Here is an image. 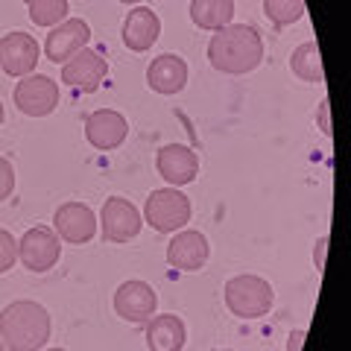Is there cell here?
<instances>
[{"label":"cell","instance_id":"6da1fadb","mask_svg":"<svg viewBox=\"0 0 351 351\" xmlns=\"http://www.w3.org/2000/svg\"><path fill=\"white\" fill-rule=\"evenodd\" d=\"M208 62L219 73L240 76L252 73L263 62V38L249 24H228L217 29L208 41Z\"/></svg>","mask_w":351,"mask_h":351},{"label":"cell","instance_id":"7a4b0ae2","mask_svg":"<svg viewBox=\"0 0 351 351\" xmlns=\"http://www.w3.org/2000/svg\"><path fill=\"white\" fill-rule=\"evenodd\" d=\"M50 331L53 322L47 307L32 299H18L0 311V339L9 351H41Z\"/></svg>","mask_w":351,"mask_h":351},{"label":"cell","instance_id":"3957f363","mask_svg":"<svg viewBox=\"0 0 351 351\" xmlns=\"http://www.w3.org/2000/svg\"><path fill=\"white\" fill-rule=\"evenodd\" d=\"M226 307L237 319H261L272 311L276 302V290L272 284L261 276H234L226 281Z\"/></svg>","mask_w":351,"mask_h":351},{"label":"cell","instance_id":"277c9868","mask_svg":"<svg viewBox=\"0 0 351 351\" xmlns=\"http://www.w3.org/2000/svg\"><path fill=\"white\" fill-rule=\"evenodd\" d=\"M191 199L179 188H158L147 196L144 223L158 234H176L191 223Z\"/></svg>","mask_w":351,"mask_h":351},{"label":"cell","instance_id":"5b68a950","mask_svg":"<svg viewBox=\"0 0 351 351\" xmlns=\"http://www.w3.org/2000/svg\"><path fill=\"white\" fill-rule=\"evenodd\" d=\"M15 106L27 117H47L59 106V82L44 73H27L15 85Z\"/></svg>","mask_w":351,"mask_h":351},{"label":"cell","instance_id":"8992f818","mask_svg":"<svg viewBox=\"0 0 351 351\" xmlns=\"http://www.w3.org/2000/svg\"><path fill=\"white\" fill-rule=\"evenodd\" d=\"M62 255V243L59 234L47 226H36L27 228L24 237L18 240V261L24 263L29 272H47L59 263Z\"/></svg>","mask_w":351,"mask_h":351},{"label":"cell","instance_id":"52a82bcc","mask_svg":"<svg viewBox=\"0 0 351 351\" xmlns=\"http://www.w3.org/2000/svg\"><path fill=\"white\" fill-rule=\"evenodd\" d=\"M156 307H158V293L147 281H138V278L123 281L114 293V313L123 322H132V325L149 322L156 316Z\"/></svg>","mask_w":351,"mask_h":351},{"label":"cell","instance_id":"ba28073f","mask_svg":"<svg viewBox=\"0 0 351 351\" xmlns=\"http://www.w3.org/2000/svg\"><path fill=\"white\" fill-rule=\"evenodd\" d=\"M141 226H144V217L135 205L123 196H108L100 211V228L108 243H129L132 237L141 234Z\"/></svg>","mask_w":351,"mask_h":351},{"label":"cell","instance_id":"9c48e42d","mask_svg":"<svg viewBox=\"0 0 351 351\" xmlns=\"http://www.w3.org/2000/svg\"><path fill=\"white\" fill-rule=\"evenodd\" d=\"M88 38H91V27H88V21L64 18L62 24L50 27L47 38H44V56H47L53 64H64L85 47Z\"/></svg>","mask_w":351,"mask_h":351},{"label":"cell","instance_id":"30bf717a","mask_svg":"<svg viewBox=\"0 0 351 351\" xmlns=\"http://www.w3.org/2000/svg\"><path fill=\"white\" fill-rule=\"evenodd\" d=\"M53 228H56L59 240L73 246L91 243L97 234V214L82 202H64L53 214Z\"/></svg>","mask_w":351,"mask_h":351},{"label":"cell","instance_id":"8fae6325","mask_svg":"<svg viewBox=\"0 0 351 351\" xmlns=\"http://www.w3.org/2000/svg\"><path fill=\"white\" fill-rule=\"evenodd\" d=\"M156 167L170 188H184L199 176V156L188 144H167L158 149Z\"/></svg>","mask_w":351,"mask_h":351},{"label":"cell","instance_id":"7c38bea8","mask_svg":"<svg viewBox=\"0 0 351 351\" xmlns=\"http://www.w3.org/2000/svg\"><path fill=\"white\" fill-rule=\"evenodd\" d=\"M208 258H211L208 237L202 232H193V228H182V232H176L173 240L167 243V263L173 269L199 272L208 263Z\"/></svg>","mask_w":351,"mask_h":351},{"label":"cell","instance_id":"4fadbf2b","mask_svg":"<svg viewBox=\"0 0 351 351\" xmlns=\"http://www.w3.org/2000/svg\"><path fill=\"white\" fill-rule=\"evenodd\" d=\"M126 135H129V123L114 108H97V112L85 117V138L94 149L112 152L117 147H123Z\"/></svg>","mask_w":351,"mask_h":351},{"label":"cell","instance_id":"5bb4252c","mask_svg":"<svg viewBox=\"0 0 351 351\" xmlns=\"http://www.w3.org/2000/svg\"><path fill=\"white\" fill-rule=\"evenodd\" d=\"M106 73H108L106 59L97 50H88V47H82L73 59L62 64V82H68L71 88H80L82 94H94L103 85Z\"/></svg>","mask_w":351,"mask_h":351},{"label":"cell","instance_id":"9a60e30c","mask_svg":"<svg viewBox=\"0 0 351 351\" xmlns=\"http://www.w3.org/2000/svg\"><path fill=\"white\" fill-rule=\"evenodd\" d=\"M38 59H41V47L27 32H9V36L0 38V68H3V73L27 76L36 71Z\"/></svg>","mask_w":351,"mask_h":351},{"label":"cell","instance_id":"2e32d148","mask_svg":"<svg viewBox=\"0 0 351 351\" xmlns=\"http://www.w3.org/2000/svg\"><path fill=\"white\" fill-rule=\"evenodd\" d=\"M147 85L164 97L184 91V85H188V62L182 56H176V53H161L158 59L149 62Z\"/></svg>","mask_w":351,"mask_h":351},{"label":"cell","instance_id":"e0dca14e","mask_svg":"<svg viewBox=\"0 0 351 351\" xmlns=\"http://www.w3.org/2000/svg\"><path fill=\"white\" fill-rule=\"evenodd\" d=\"M161 36V18L149 6H135L123 21V44L132 53H147Z\"/></svg>","mask_w":351,"mask_h":351},{"label":"cell","instance_id":"ac0fdd59","mask_svg":"<svg viewBox=\"0 0 351 351\" xmlns=\"http://www.w3.org/2000/svg\"><path fill=\"white\" fill-rule=\"evenodd\" d=\"M188 343V328L182 316L161 313L147 322V348L149 351H182Z\"/></svg>","mask_w":351,"mask_h":351},{"label":"cell","instance_id":"d6986e66","mask_svg":"<svg viewBox=\"0 0 351 351\" xmlns=\"http://www.w3.org/2000/svg\"><path fill=\"white\" fill-rule=\"evenodd\" d=\"M234 18V0H191V21L199 29H223Z\"/></svg>","mask_w":351,"mask_h":351},{"label":"cell","instance_id":"ffe728a7","mask_svg":"<svg viewBox=\"0 0 351 351\" xmlns=\"http://www.w3.org/2000/svg\"><path fill=\"white\" fill-rule=\"evenodd\" d=\"M290 71L304 82H322V56H319V44L316 41H304L293 50L290 56Z\"/></svg>","mask_w":351,"mask_h":351},{"label":"cell","instance_id":"44dd1931","mask_svg":"<svg viewBox=\"0 0 351 351\" xmlns=\"http://www.w3.org/2000/svg\"><path fill=\"white\" fill-rule=\"evenodd\" d=\"M27 6H29V21L36 27H56L71 12L68 0H32Z\"/></svg>","mask_w":351,"mask_h":351},{"label":"cell","instance_id":"7402d4cb","mask_svg":"<svg viewBox=\"0 0 351 351\" xmlns=\"http://www.w3.org/2000/svg\"><path fill=\"white\" fill-rule=\"evenodd\" d=\"M263 12L276 27H287L304 15V0H263Z\"/></svg>","mask_w":351,"mask_h":351},{"label":"cell","instance_id":"603a6c76","mask_svg":"<svg viewBox=\"0 0 351 351\" xmlns=\"http://www.w3.org/2000/svg\"><path fill=\"white\" fill-rule=\"evenodd\" d=\"M18 261V240L12 237V232L0 228V272H9Z\"/></svg>","mask_w":351,"mask_h":351},{"label":"cell","instance_id":"cb8c5ba5","mask_svg":"<svg viewBox=\"0 0 351 351\" xmlns=\"http://www.w3.org/2000/svg\"><path fill=\"white\" fill-rule=\"evenodd\" d=\"M15 191V167H12V161L0 156V202L9 199Z\"/></svg>","mask_w":351,"mask_h":351},{"label":"cell","instance_id":"d4e9b609","mask_svg":"<svg viewBox=\"0 0 351 351\" xmlns=\"http://www.w3.org/2000/svg\"><path fill=\"white\" fill-rule=\"evenodd\" d=\"M325 249H328V234H322L319 240H316V249H313V261H316V269L319 272L325 267Z\"/></svg>","mask_w":351,"mask_h":351},{"label":"cell","instance_id":"484cf974","mask_svg":"<svg viewBox=\"0 0 351 351\" xmlns=\"http://www.w3.org/2000/svg\"><path fill=\"white\" fill-rule=\"evenodd\" d=\"M319 129L325 132V135H331V117H328V100H322V106H319Z\"/></svg>","mask_w":351,"mask_h":351},{"label":"cell","instance_id":"4316f807","mask_svg":"<svg viewBox=\"0 0 351 351\" xmlns=\"http://www.w3.org/2000/svg\"><path fill=\"white\" fill-rule=\"evenodd\" d=\"M304 331H293L290 337H287V351H302V343H304Z\"/></svg>","mask_w":351,"mask_h":351},{"label":"cell","instance_id":"83f0119b","mask_svg":"<svg viewBox=\"0 0 351 351\" xmlns=\"http://www.w3.org/2000/svg\"><path fill=\"white\" fill-rule=\"evenodd\" d=\"M3 117H6V114H3V103H0V126H3Z\"/></svg>","mask_w":351,"mask_h":351},{"label":"cell","instance_id":"f1b7e54d","mask_svg":"<svg viewBox=\"0 0 351 351\" xmlns=\"http://www.w3.org/2000/svg\"><path fill=\"white\" fill-rule=\"evenodd\" d=\"M120 3H126V6H129V3H141V0H120Z\"/></svg>","mask_w":351,"mask_h":351},{"label":"cell","instance_id":"f546056e","mask_svg":"<svg viewBox=\"0 0 351 351\" xmlns=\"http://www.w3.org/2000/svg\"><path fill=\"white\" fill-rule=\"evenodd\" d=\"M41 351H64V348H41Z\"/></svg>","mask_w":351,"mask_h":351},{"label":"cell","instance_id":"4dcf8cb0","mask_svg":"<svg viewBox=\"0 0 351 351\" xmlns=\"http://www.w3.org/2000/svg\"><path fill=\"white\" fill-rule=\"evenodd\" d=\"M0 351H6V346H3V339H0Z\"/></svg>","mask_w":351,"mask_h":351},{"label":"cell","instance_id":"1f68e13d","mask_svg":"<svg viewBox=\"0 0 351 351\" xmlns=\"http://www.w3.org/2000/svg\"><path fill=\"white\" fill-rule=\"evenodd\" d=\"M24 3H32V0H24Z\"/></svg>","mask_w":351,"mask_h":351}]
</instances>
